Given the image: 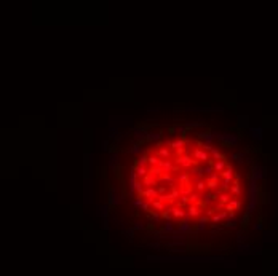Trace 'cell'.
<instances>
[{"mask_svg": "<svg viewBox=\"0 0 278 276\" xmlns=\"http://www.w3.org/2000/svg\"><path fill=\"white\" fill-rule=\"evenodd\" d=\"M192 157L195 161H209V155L206 150H203V148H195L192 153Z\"/></svg>", "mask_w": 278, "mask_h": 276, "instance_id": "1", "label": "cell"}, {"mask_svg": "<svg viewBox=\"0 0 278 276\" xmlns=\"http://www.w3.org/2000/svg\"><path fill=\"white\" fill-rule=\"evenodd\" d=\"M195 190H197L198 193H203L205 190H206V182L202 180V179L197 180V182H195Z\"/></svg>", "mask_w": 278, "mask_h": 276, "instance_id": "6", "label": "cell"}, {"mask_svg": "<svg viewBox=\"0 0 278 276\" xmlns=\"http://www.w3.org/2000/svg\"><path fill=\"white\" fill-rule=\"evenodd\" d=\"M150 204H152V208L155 209V211H158V212H163V211H166V204L165 203H162L160 200H154V201H150Z\"/></svg>", "mask_w": 278, "mask_h": 276, "instance_id": "4", "label": "cell"}, {"mask_svg": "<svg viewBox=\"0 0 278 276\" xmlns=\"http://www.w3.org/2000/svg\"><path fill=\"white\" fill-rule=\"evenodd\" d=\"M225 166H227V158L225 160H218V161L213 163V171H216V174L222 173V171L225 169Z\"/></svg>", "mask_w": 278, "mask_h": 276, "instance_id": "3", "label": "cell"}, {"mask_svg": "<svg viewBox=\"0 0 278 276\" xmlns=\"http://www.w3.org/2000/svg\"><path fill=\"white\" fill-rule=\"evenodd\" d=\"M200 212H202V209H200L197 204H190L189 209L186 211V217H198Z\"/></svg>", "mask_w": 278, "mask_h": 276, "instance_id": "2", "label": "cell"}, {"mask_svg": "<svg viewBox=\"0 0 278 276\" xmlns=\"http://www.w3.org/2000/svg\"><path fill=\"white\" fill-rule=\"evenodd\" d=\"M168 209L171 211V216L176 217V219L186 217V211H184V209H181V208H168Z\"/></svg>", "mask_w": 278, "mask_h": 276, "instance_id": "5", "label": "cell"}]
</instances>
